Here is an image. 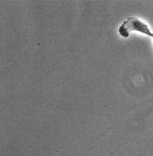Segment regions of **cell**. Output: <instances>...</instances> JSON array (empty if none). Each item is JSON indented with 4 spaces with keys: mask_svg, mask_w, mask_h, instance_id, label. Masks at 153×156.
<instances>
[{
    "mask_svg": "<svg viewBox=\"0 0 153 156\" xmlns=\"http://www.w3.org/2000/svg\"><path fill=\"white\" fill-rule=\"evenodd\" d=\"M132 31L141 33L153 39V33L151 31L148 25L136 17L128 18L118 28L120 35L124 38L129 37Z\"/></svg>",
    "mask_w": 153,
    "mask_h": 156,
    "instance_id": "cell-1",
    "label": "cell"
}]
</instances>
